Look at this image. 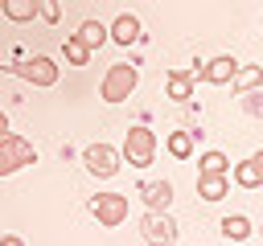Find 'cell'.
<instances>
[{"instance_id": "cell-9", "label": "cell", "mask_w": 263, "mask_h": 246, "mask_svg": "<svg viewBox=\"0 0 263 246\" xmlns=\"http://www.w3.org/2000/svg\"><path fill=\"white\" fill-rule=\"evenodd\" d=\"M226 193H230L226 172H197V197L201 201H222Z\"/></svg>"}, {"instance_id": "cell-8", "label": "cell", "mask_w": 263, "mask_h": 246, "mask_svg": "<svg viewBox=\"0 0 263 246\" xmlns=\"http://www.w3.org/2000/svg\"><path fill=\"white\" fill-rule=\"evenodd\" d=\"M234 70H238V61H234L230 53H222V57H214V61H205V66L197 70V78H205V82H214V86H230V78H234Z\"/></svg>"}, {"instance_id": "cell-18", "label": "cell", "mask_w": 263, "mask_h": 246, "mask_svg": "<svg viewBox=\"0 0 263 246\" xmlns=\"http://www.w3.org/2000/svg\"><path fill=\"white\" fill-rule=\"evenodd\" d=\"M62 49H66V61H70V66H86V61H90V49H86V45H82L74 33L62 41Z\"/></svg>"}, {"instance_id": "cell-15", "label": "cell", "mask_w": 263, "mask_h": 246, "mask_svg": "<svg viewBox=\"0 0 263 246\" xmlns=\"http://www.w3.org/2000/svg\"><path fill=\"white\" fill-rule=\"evenodd\" d=\"M0 8H4V16L16 20V25H25V20L37 16V0H0Z\"/></svg>"}, {"instance_id": "cell-19", "label": "cell", "mask_w": 263, "mask_h": 246, "mask_svg": "<svg viewBox=\"0 0 263 246\" xmlns=\"http://www.w3.org/2000/svg\"><path fill=\"white\" fill-rule=\"evenodd\" d=\"M168 152H173L177 160H185V156L193 152V131H173V135H168Z\"/></svg>"}, {"instance_id": "cell-3", "label": "cell", "mask_w": 263, "mask_h": 246, "mask_svg": "<svg viewBox=\"0 0 263 246\" xmlns=\"http://www.w3.org/2000/svg\"><path fill=\"white\" fill-rule=\"evenodd\" d=\"M37 160V152H33V144L25 139V135H0V176H12L16 168H25V164H33Z\"/></svg>"}, {"instance_id": "cell-22", "label": "cell", "mask_w": 263, "mask_h": 246, "mask_svg": "<svg viewBox=\"0 0 263 246\" xmlns=\"http://www.w3.org/2000/svg\"><path fill=\"white\" fill-rule=\"evenodd\" d=\"M0 246H25V242H21L16 234H4V238H0Z\"/></svg>"}, {"instance_id": "cell-13", "label": "cell", "mask_w": 263, "mask_h": 246, "mask_svg": "<svg viewBox=\"0 0 263 246\" xmlns=\"http://www.w3.org/2000/svg\"><path fill=\"white\" fill-rule=\"evenodd\" d=\"M234 184H242V189H259V184H263V156H247V160L234 168Z\"/></svg>"}, {"instance_id": "cell-16", "label": "cell", "mask_w": 263, "mask_h": 246, "mask_svg": "<svg viewBox=\"0 0 263 246\" xmlns=\"http://www.w3.org/2000/svg\"><path fill=\"white\" fill-rule=\"evenodd\" d=\"M230 242H242V238H251V221L242 217V213H234V217H222V225H218Z\"/></svg>"}, {"instance_id": "cell-6", "label": "cell", "mask_w": 263, "mask_h": 246, "mask_svg": "<svg viewBox=\"0 0 263 246\" xmlns=\"http://www.w3.org/2000/svg\"><path fill=\"white\" fill-rule=\"evenodd\" d=\"M82 164H86V172H95V176H115V172H119V152H115L111 144H90V148L82 152Z\"/></svg>"}, {"instance_id": "cell-20", "label": "cell", "mask_w": 263, "mask_h": 246, "mask_svg": "<svg viewBox=\"0 0 263 246\" xmlns=\"http://www.w3.org/2000/svg\"><path fill=\"white\" fill-rule=\"evenodd\" d=\"M197 168H201V172H230V160H226L222 152H201V156H197Z\"/></svg>"}, {"instance_id": "cell-23", "label": "cell", "mask_w": 263, "mask_h": 246, "mask_svg": "<svg viewBox=\"0 0 263 246\" xmlns=\"http://www.w3.org/2000/svg\"><path fill=\"white\" fill-rule=\"evenodd\" d=\"M0 135H8V115L0 111Z\"/></svg>"}, {"instance_id": "cell-5", "label": "cell", "mask_w": 263, "mask_h": 246, "mask_svg": "<svg viewBox=\"0 0 263 246\" xmlns=\"http://www.w3.org/2000/svg\"><path fill=\"white\" fill-rule=\"evenodd\" d=\"M140 234L152 242V246H173L177 242V221L168 217V213H144V221H140Z\"/></svg>"}, {"instance_id": "cell-11", "label": "cell", "mask_w": 263, "mask_h": 246, "mask_svg": "<svg viewBox=\"0 0 263 246\" xmlns=\"http://www.w3.org/2000/svg\"><path fill=\"white\" fill-rule=\"evenodd\" d=\"M107 41H115V45H132V41H140V20H136L132 12H123V16L107 29Z\"/></svg>"}, {"instance_id": "cell-14", "label": "cell", "mask_w": 263, "mask_h": 246, "mask_svg": "<svg viewBox=\"0 0 263 246\" xmlns=\"http://www.w3.org/2000/svg\"><path fill=\"white\" fill-rule=\"evenodd\" d=\"M74 37H78V41H82L86 49H99V45L107 41V25H103V20H82Z\"/></svg>"}, {"instance_id": "cell-21", "label": "cell", "mask_w": 263, "mask_h": 246, "mask_svg": "<svg viewBox=\"0 0 263 246\" xmlns=\"http://www.w3.org/2000/svg\"><path fill=\"white\" fill-rule=\"evenodd\" d=\"M37 16H41V20H49V25H53V20H58V16H62V4H58V0H37Z\"/></svg>"}, {"instance_id": "cell-2", "label": "cell", "mask_w": 263, "mask_h": 246, "mask_svg": "<svg viewBox=\"0 0 263 246\" xmlns=\"http://www.w3.org/2000/svg\"><path fill=\"white\" fill-rule=\"evenodd\" d=\"M152 156H156V135L140 123V127H132L127 131V139H123V152H119V160H127L132 168H148L152 164Z\"/></svg>"}, {"instance_id": "cell-4", "label": "cell", "mask_w": 263, "mask_h": 246, "mask_svg": "<svg viewBox=\"0 0 263 246\" xmlns=\"http://www.w3.org/2000/svg\"><path fill=\"white\" fill-rule=\"evenodd\" d=\"M95 217H99V225H107V230H115V225H123V217H127V197L123 193H99L95 197Z\"/></svg>"}, {"instance_id": "cell-17", "label": "cell", "mask_w": 263, "mask_h": 246, "mask_svg": "<svg viewBox=\"0 0 263 246\" xmlns=\"http://www.w3.org/2000/svg\"><path fill=\"white\" fill-rule=\"evenodd\" d=\"M259 82H263V70L259 66H238L234 78H230V86H238V90H255Z\"/></svg>"}, {"instance_id": "cell-12", "label": "cell", "mask_w": 263, "mask_h": 246, "mask_svg": "<svg viewBox=\"0 0 263 246\" xmlns=\"http://www.w3.org/2000/svg\"><path fill=\"white\" fill-rule=\"evenodd\" d=\"M164 94L177 98V102H189V98H193V74H189V70H173V74L164 78Z\"/></svg>"}, {"instance_id": "cell-7", "label": "cell", "mask_w": 263, "mask_h": 246, "mask_svg": "<svg viewBox=\"0 0 263 246\" xmlns=\"http://www.w3.org/2000/svg\"><path fill=\"white\" fill-rule=\"evenodd\" d=\"M16 74H21L25 82H33V86H53V82H58V66H53L49 57H29V61L16 66Z\"/></svg>"}, {"instance_id": "cell-10", "label": "cell", "mask_w": 263, "mask_h": 246, "mask_svg": "<svg viewBox=\"0 0 263 246\" xmlns=\"http://www.w3.org/2000/svg\"><path fill=\"white\" fill-rule=\"evenodd\" d=\"M140 197H144V205H148L152 213H168V201H173V184H168V180H148V184L140 189Z\"/></svg>"}, {"instance_id": "cell-1", "label": "cell", "mask_w": 263, "mask_h": 246, "mask_svg": "<svg viewBox=\"0 0 263 246\" xmlns=\"http://www.w3.org/2000/svg\"><path fill=\"white\" fill-rule=\"evenodd\" d=\"M140 86V70L127 66V61H115L107 74H103V86H99V98L103 102H123L132 98V90Z\"/></svg>"}]
</instances>
